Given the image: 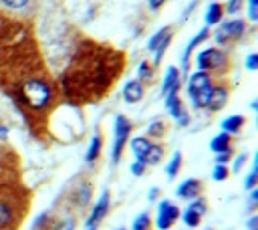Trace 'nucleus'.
<instances>
[{
  "label": "nucleus",
  "instance_id": "obj_1",
  "mask_svg": "<svg viewBox=\"0 0 258 230\" xmlns=\"http://www.w3.org/2000/svg\"><path fill=\"white\" fill-rule=\"evenodd\" d=\"M0 87L34 129L41 127L59 99L30 26L4 12H0Z\"/></svg>",
  "mask_w": 258,
  "mask_h": 230
},
{
  "label": "nucleus",
  "instance_id": "obj_2",
  "mask_svg": "<svg viewBox=\"0 0 258 230\" xmlns=\"http://www.w3.org/2000/svg\"><path fill=\"white\" fill-rule=\"evenodd\" d=\"M125 57L121 51L85 39L61 75V91L69 103H95L105 97L123 73Z\"/></svg>",
  "mask_w": 258,
  "mask_h": 230
},
{
  "label": "nucleus",
  "instance_id": "obj_3",
  "mask_svg": "<svg viewBox=\"0 0 258 230\" xmlns=\"http://www.w3.org/2000/svg\"><path fill=\"white\" fill-rule=\"evenodd\" d=\"M28 192L21 182H0V230H19L28 210Z\"/></svg>",
  "mask_w": 258,
  "mask_h": 230
},
{
  "label": "nucleus",
  "instance_id": "obj_4",
  "mask_svg": "<svg viewBox=\"0 0 258 230\" xmlns=\"http://www.w3.org/2000/svg\"><path fill=\"white\" fill-rule=\"evenodd\" d=\"M198 69L200 71H214V73H224L228 71V57L220 48H206L198 55Z\"/></svg>",
  "mask_w": 258,
  "mask_h": 230
},
{
  "label": "nucleus",
  "instance_id": "obj_5",
  "mask_svg": "<svg viewBox=\"0 0 258 230\" xmlns=\"http://www.w3.org/2000/svg\"><path fill=\"white\" fill-rule=\"evenodd\" d=\"M131 152H133V156L140 160V161L153 166V163H158V161L162 160L164 147L153 145V143H151L149 139H145V138H135V139L131 141Z\"/></svg>",
  "mask_w": 258,
  "mask_h": 230
},
{
  "label": "nucleus",
  "instance_id": "obj_6",
  "mask_svg": "<svg viewBox=\"0 0 258 230\" xmlns=\"http://www.w3.org/2000/svg\"><path fill=\"white\" fill-rule=\"evenodd\" d=\"M129 134H131V123L123 117V115H117L115 117V127H113V150H111V160L113 163L119 161V158H121V152L125 147V141L129 139Z\"/></svg>",
  "mask_w": 258,
  "mask_h": 230
},
{
  "label": "nucleus",
  "instance_id": "obj_7",
  "mask_svg": "<svg viewBox=\"0 0 258 230\" xmlns=\"http://www.w3.org/2000/svg\"><path fill=\"white\" fill-rule=\"evenodd\" d=\"M244 30H246V26H244L242 21H230V23L222 24V26L218 28V32H216V41H218V43L236 41V39H240V37L244 35Z\"/></svg>",
  "mask_w": 258,
  "mask_h": 230
},
{
  "label": "nucleus",
  "instance_id": "obj_8",
  "mask_svg": "<svg viewBox=\"0 0 258 230\" xmlns=\"http://www.w3.org/2000/svg\"><path fill=\"white\" fill-rule=\"evenodd\" d=\"M107 210H109V192H103L97 200V206L91 212V216L87 218V222H85V230H95L99 226V222L105 218Z\"/></svg>",
  "mask_w": 258,
  "mask_h": 230
},
{
  "label": "nucleus",
  "instance_id": "obj_9",
  "mask_svg": "<svg viewBox=\"0 0 258 230\" xmlns=\"http://www.w3.org/2000/svg\"><path fill=\"white\" fill-rule=\"evenodd\" d=\"M32 4H34V0H0V8L10 12L14 19H21V21H23V16L30 14Z\"/></svg>",
  "mask_w": 258,
  "mask_h": 230
},
{
  "label": "nucleus",
  "instance_id": "obj_10",
  "mask_svg": "<svg viewBox=\"0 0 258 230\" xmlns=\"http://www.w3.org/2000/svg\"><path fill=\"white\" fill-rule=\"evenodd\" d=\"M178 218H180L178 206H174V204H169L167 200H164L160 204V212H158V228L160 230H167Z\"/></svg>",
  "mask_w": 258,
  "mask_h": 230
},
{
  "label": "nucleus",
  "instance_id": "obj_11",
  "mask_svg": "<svg viewBox=\"0 0 258 230\" xmlns=\"http://www.w3.org/2000/svg\"><path fill=\"white\" fill-rule=\"evenodd\" d=\"M165 97H167L165 105H167V109L171 111V115H174V117L178 119V123H180V125H188V123H190V117H188V113L184 111V105H182V101H180L178 93H176V91H169Z\"/></svg>",
  "mask_w": 258,
  "mask_h": 230
},
{
  "label": "nucleus",
  "instance_id": "obj_12",
  "mask_svg": "<svg viewBox=\"0 0 258 230\" xmlns=\"http://www.w3.org/2000/svg\"><path fill=\"white\" fill-rule=\"evenodd\" d=\"M200 192H202V184H200V180H196V178L186 180L184 184L178 186V196L184 198V200L196 198V196H200Z\"/></svg>",
  "mask_w": 258,
  "mask_h": 230
},
{
  "label": "nucleus",
  "instance_id": "obj_13",
  "mask_svg": "<svg viewBox=\"0 0 258 230\" xmlns=\"http://www.w3.org/2000/svg\"><path fill=\"white\" fill-rule=\"evenodd\" d=\"M123 97L127 103H137L143 97V83L141 81H129V83H125V89H123Z\"/></svg>",
  "mask_w": 258,
  "mask_h": 230
},
{
  "label": "nucleus",
  "instance_id": "obj_14",
  "mask_svg": "<svg viewBox=\"0 0 258 230\" xmlns=\"http://www.w3.org/2000/svg\"><path fill=\"white\" fill-rule=\"evenodd\" d=\"M169 91H176L180 93V73L176 67H169L164 79V85H162V97H165Z\"/></svg>",
  "mask_w": 258,
  "mask_h": 230
},
{
  "label": "nucleus",
  "instance_id": "obj_15",
  "mask_svg": "<svg viewBox=\"0 0 258 230\" xmlns=\"http://www.w3.org/2000/svg\"><path fill=\"white\" fill-rule=\"evenodd\" d=\"M226 101H228V91H226V87H214L212 89V95H210V101H208V107L206 109H210V111H218V109H222L226 105Z\"/></svg>",
  "mask_w": 258,
  "mask_h": 230
},
{
  "label": "nucleus",
  "instance_id": "obj_16",
  "mask_svg": "<svg viewBox=\"0 0 258 230\" xmlns=\"http://www.w3.org/2000/svg\"><path fill=\"white\" fill-rule=\"evenodd\" d=\"M212 85V79L208 73H204V71H198L190 77V85H188V93H194V91H200L204 87H208Z\"/></svg>",
  "mask_w": 258,
  "mask_h": 230
},
{
  "label": "nucleus",
  "instance_id": "obj_17",
  "mask_svg": "<svg viewBox=\"0 0 258 230\" xmlns=\"http://www.w3.org/2000/svg\"><path fill=\"white\" fill-rule=\"evenodd\" d=\"M244 121H246L244 115H232V117H228V119L222 121V129H224L226 134H236V131L242 129Z\"/></svg>",
  "mask_w": 258,
  "mask_h": 230
},
{
  "label": "nucleus",
  "instance_id": "obj_18",
  "mask_svg": "<svg viewBox=\"0 0 258 230\" xmlns=\"http://www.w3.org/2000/svg\"><path fill=\"white\" fill-rule=\"evenodd\" d=\"M228 145H230V134H226V131H222L220 136H216V138L212 139L210 150H212V152H216V154H220V152L230 150Z\"/></svg>",
  "mask_w": 258,
  "mask_h": 230
},
{
  "label": "nucleus",
  "instance_id": "obj_19",
  "mask_svg": "<svg viewBox=\"0 0 258 230\" xmlns=\"http://www.w3.org/2000/svg\"><path fill=\"white\" fill-rule=\"evenodd\" d=\"M206 37H208V30L204 28V30H200V32H198V35H196V37H194V39H192L190 43H188L186 51H184V65H188V59H190L192 51H194V48H196V46H198V45H200L202 41H206Z\"/></svg>",
  "mask_w": 258,
  "mask_h": 230
},
{
  "label": "nucleus",
  "instance_id": "obj_20",
  "mask_svg": "<svg viewBox=\"0 0 258 230\" xmlns=\"http://www.w3.org/2000/svg\"><path fill=\"white\" fill-rule=\"evenodd\" d=\"M222 14H224V10H222V6L218 2H212L208 6V10H206V23L208 24H216L220 19H222Z\"/></svg>",
  "mask_w": 258,
  "mask_h": 230
},
{
  "label": "nucleus",
  "instance_id": "obj_21",
  "mask_svg": "<svg viewBox=\"0 0 258 230\" xmlns=\"http://www.w3.org/2000/svg\"><path fill=\"white\" fill-rule=\"evenodd\" d=\"M99 154H101V136L97 134V136H93V139H91V145H89L85 160H87V161H95V160L99 158Z\"/></svg>",
  "mask_w": 258,
  "mask_h": 230
},
{
  "label": "nucleus",
  "instance_id": "obj_22",
  "mask_svg": "<svg viewBox=\"0 0 258 230\" xmlns=\"http://www.w3.org/2000/svg\"><path fill=\"white\" fill-rule=\"evenodd\" d=\"M180 168H182V154H180V152H176L174 156H171V160H169V163H167L165 172H167V176H169V178H176V176H178V172H180Z\"/></svg>",
  "mask_w": 258,
  "mask_h": 230
},
{
  "label": "nucleus",
  "instance_id": "obj_23",
  "mask_svg": "<svg viewBox=\"0 0 258 230\" xmlns=\"http://www.w3.org/2000/svg\"><path fill=\"white\" fill-rule=\"evenodd\" d=\"M167 32H171V26H164L162 30H158V32H156V37H153V39L147 43V51H156V46L164 41V37L167 35Z\"/></svg>",
  "mask_w": 258,
  "mask_h": 230
},
{
  "label": "nucleus",
  "instance_id": "obj_24",
  "mask_svg": "<svg viewBox=\"0 0 258 230\" xmlns=\"http://www.w3.org/2000/svg\"><path fill=\"white\" fill-rule=\"evenodd\" d=\"M164 134H165V123H164L162 119L153 121V123L147 127V136H151V138H162Z\"/></svg>",
  "mask_w": 258,
  "mask_h": 230
},
{
  "label": "nucleus",
  "instance_id": "obj_25",
  "mask_svg": "<svg viewBox=\"0 0 258 230\" xmlns=\"http://www.w3.org/2000/svg\"><path fill=\"white\" fill-rule=\"evenodd\" d=\"M149 224H151V218H149L147 212H143V214H140V216H137V218L133 220L131 230H147Z\"/></svg>",
  "mask_w": 258,
  "mask_h": 230
},
{
  "label": "nucleus",
  "instance_id": "obj_26",
  "mask_svg": "<svg viewBox=\"0 0 258 230\" xmlns=\"http://www.w3.org/2000/svg\"><path fill=\"white\" fill-rule=\"evenodd\" d=\"M75 218L69 216V218H63V220H55V224L50 226V230H75Z\"/></svg>",
  "mask_w": 258,
  "mask_h": 230
},
{
  "label": "nucleus",
  "instance_id": "obj_27",
  "mask_svg": "<svg viewBox=\"0 0 258 230\" xmlns=\"http://www.w3.org/2000/svg\"><path fill=\"white\" fill-rule=\"evenodd\" d=\"M184 222H186V226H190V228H194V226H198L200 224V220H202V216L200 214H196V212H192L190 208H188L186 212H184Z\"/></svg>",
  "mask_w": 258,
  "mask_h": 230
},
{
  "label": "nucleus",
  "instance_id": "obj_28",
  "mask_svg": "<svg viewBox=\"0 0 258 230\" xmlns=\"http://www.w3.org/2000/svg\"><path fill=\"white\" fill-rule=\"evenodd\" d=\"M169 39H171V35L167 32V35L164 37V41L156 46V59H153V63H156V65H160V61H162V57H164V53H165V48H167V45H169Z\"/></svg>",
  "mask_w": 258,
  "mask_h": 230
},
{
  "label": "nucleus",
  "instance_id": "obj_29",
  "mask_svg": "<svg viewBox=\"0 0 258 230\" xmlns=\"http://www.w3.org/2000/svg\"><path fill=\"white\" fill-rule=\"evenodd\" d=\"M137 73H140V79H137V81H151V77H153V67H151L147 61H143V63L140 65V71H137Z\"/></svg>",
  "mask_w": 258,
  "mask_h": 230
},
{
  "label": "nucleus",
  "instance_id": "obj_30",
  "mask_svg": "<svg viewBox=\"0 0 258 230\" xmlns=\"http://www.w3.org/2000/svg\"><path fill=\"white\" fill-rule=\"evenodd\" d=\"M214 180H218V182H222V180H226L228 178V168L224 166V163H216V168H214Z\"/></svg>",
  "mask_w": 258,
  "mask_h": 230
},
{
  "label": "nucleus",
  "instance_id": "obj_31",
  "mask_svg": "<svg viewBox=\"0 0 258 230\" xmlns=\"http://www.w3.org/2000/svg\"><path fill=\"white\" fill-rule=\"evenodd\" d=\"M188 208H190L192 212H196V214H200V216H204V212H206V202L202 200V198H196L190 206H188Z\"/></svg>",
  "mask_w": 258,
  "mask_h": 230
},
{
  "label": "nucleus",
  "instance_id": "obj_32",
  "mask_svg": "<svg viewBox=\"0 0 258 230\" xmlns=\"http://www.w3.org/2000/svg\"><path fill=\"white\" fill-rule=\"evenodd\" d=\"M143 172H145V163H143V161L137 160V161L131 163V174H133V176H141Z\"/></svg>",
  "mask_w": 258,
  "mask_h": 230
},
{
  "label": "nucleus",
  "instance_id": "obj_33",
  "mask_svg": "<svg viewBox=\"0 0 258 230\" xmlns=\"http://www.w3.org/2000/svg\"><path fill=\"white\" fill-rule=\"evenodd\" d=\"M242 2H244V0H230V4L226 6V12H230V14H236L240 8H242Z\"/></svg>",
  "mask_w": 258,
  "mask_h": 230
},
{
  "label": "nucleus",
  "instance_id": "obj_34",
  "mask_svg": "<svg viewBox=\"0 0 258 230\" xmlns=\"http://www.w3.org/2000/svg\"><path fill=\"white\" fill-rule=\"evenodd\" d=\"M246 67H248V71H256V69H258V55H256V53H252V55L246 59Z\"/></svg>",
  "mask_w": 258,
  "mask_h": 230
},
{
  "label": "nucleus",
  "instance_id": "obj_35",
  "mask_svg": "<svg viewBox=\"0 0 258 230\" xmlns=\"http://www.w3.org/2000/svg\"><path fill=\"white\" fill-rule=\"evenodd\" d=\"M256 174H258V166H254V170H252V174L246 178V190H252L254 188V184H256Z\"/></svg>",
  "mask_w": 258,
  "mask_h": 230
},
{
  "label": "nucleus",
  "instance_id": "obj_36",
  "mask_svg": "<svg viewBox=\"0 0 258 230\" xmlns=\"http://www.w3.org/2000/svg\"><path fill=\"white\" fill-rule=\"evenodd\" d=\"M250 4V21H258V0H248Z\"/></svg>",
  "mask_w": 258,
  "mask_h": 230
},
{
  "label": "nucleus",
  "instance_id": "obj_37",
  "mask_svg": "<svg viewBox=\"0 0 258 230\" xmlns=\"http://www.w3.org/2000/svg\"><path fill=\"white\" fill-rule=\"evenodd\" d=\"M244 161H246V154L238 156V158H236V161H234V172H240V168L244 166Z\"/></svg>",
  "mask_w": 258,
  "mask_h": 230
},
{
  "label": "nucleus",
  "instance_id": "obj_38",
  "mask_svg": "<svg viewBox=\"0 0 258 230\" xmlns=\"http://www.w3.org/2000/svg\"><path fill=\"white\" fill-rule=\"evenodd\" d=\"M228 160H230V150L220 152V154L216 156V163H224V161H228Z\"/></svg>",
  "mask_w": 258,
  "mask_h": 230
},
{
  "label": "nucleus",
  "instance_id": "obj_39",
  "mask_svg": "<svg viewBox=\"0 0 258 230\" xmlns=\"http://www.w3.org/2000/svg\"><path fill=\"white\" fill-rule=\"evenodd\" d=\"M164 2H165V0H149V6H151L153 10H158V8H160Z\"/></svg>",
  "mask_w": 258,
  "mask_h": 230
},
{
  "label": "nucleus",
  "instance_id": "obj_40",
  "mask_svg": "<svg viewBox=\"0 0 258 230\" xmlns=\"http://www.w3.org/2000/svg\"><path fill=\"white\" fill-rule=\"evenodd\" d=\"M248 226H250V230H258V228H256V226H258V218L254 216V218L248 222Z\"/></svg>",
  "mask_w": 258,
  "mask_h": 230
},
{
  "label": "nucleus",
  "instance_id": "obj_41",
  "mask_svg": "<svg viewBox=\"0 0 258 230\" xmlns=\"http://www.w3.org/2000/svg\"><path fill=\"white\" fill-rule=\"evenodd\" d=\"M256 198H258V190H254V188H252V194H250V202H256Z\"/></svg>",
  "mask_w": 258,
  "mask_h": 230
},
{
  "label": "nucleus",
  "instance_id": "obj_42",
  "mask_svg": "<svg viewBox=\"0 0 258 230\" xmlns=\"http://www.w3.org/2000/svg\"><path fill=\"white\" fill-rule=\"evenodd\" d=\"M156 194H158V190H156V188H153V190L149 192V200H156Z\"/></svg>",
  "mask_w": 258,
  "mask_h": 230
},
{
  "label": "nucleus",
  "instance_id": "obj_43",
  "mask_svg": "<svg viewBox=\"0 0 258 230\" xmlns=\"http://www.w3.org/2000/svg\"><path fill=\"white\" fill-rule=\"evenodd\" d=\"M0 138H6V127L0 125Z\"/></svg>",
  "mask_w": 258,
  "mask_h": 230
},
{
  "label": "nucleus",
  "instance_id": "obj_44",
  "mask_svg": "<svg viewBox=\"0 0 258 230\" xmlns=\"http://www.w3.org/2000/svg\"><path fill=\"white\" fill-rule=\"evenodd\" d=\"M119 230H125V228H119Z\"/></svg>",
  "mask_w": 258,
  "mask_h": 230
}]
</instances>
